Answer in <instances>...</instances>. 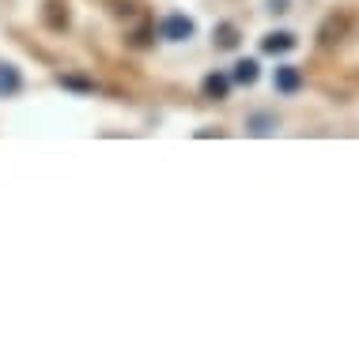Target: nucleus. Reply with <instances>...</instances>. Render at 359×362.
Listing matches in <instances>:
<instances>
[{
    "label": "nucleus",
    "mask_w": 359,
    "mask_h": 362,
    "mask_svg": "<svg viewBox=\"0 0 359 362\" xmlns=\"http://www.w3.org/2000/svg\"><path fill=\"white\" fill-rule=\"evenodd\" d=\"M355 30V16L352 11H333V16H325V23L318 27V42L321 45H341L352 38Z\"/></svg>",
    "instance_id": "1"
},
{
    "label": "nucleus",
    "mask_w": 359,
    "mask_h": 362,
    "mask_svg": "<svg viewBox=\"0 0 359 362\" xmlns=\"http://www.w3.org/2000/svg\"><path fill=\"white\" fill-rule=\"evenodd\" d=\"M193 34H197V23L182 16V11H171V16L159 19V38H166V42H189Z\"/></svg>",
    "instance_id": "2"
},
{
    "label": "nucleus",
    "mask_w": 359,
    "mask_h": 362,
    "mask_svg": "<svg viewBox=\"0 0 359 362\" xmlns=\"http://www.w3.org/2000/svg\"><path fill=\"white\" fill-rule=\"evenodd\" d=\"M42 23H46V30L53 34H64L72 27V8H69V0H46L42 4Z\"/></svg>",
    "instance_id": "3"
},
{
    "label": "nucleus",
    "mask_w": 359,
    "mask_h": 362,
    "mask_svg": "<svg viewBox=\"0 0 359 362\" xmlns=\"http://www.w3.org/2000/svg\"><path fill=\"white\" fill-rule=\"evenodd\" d=\"M273 90H276V95H284V98L299 95V90H302V68L299 64H276Z\"/></svg>",
    "instance_id": "4"
},
{
    "label": "nucleus",
    "mask_w": 359,
    "mask_h": 362,
    "mask_svg": "<svg viewBox=\"0 0 359 362\" xmlns=\"http://www.w3.org/2000/svg\"><path fill=\"white\" fill-rule=\"evenodd\" d=\"M212 45L223 53H234L242 45V27L239 23H231V19H220L216 27H212Z\"/></svg>",
    "instance_id": "5"
},
{
    "label": "nucleus",
    "mask_w": 359,
    "mask_h": 362,
    "mask_svg": "<svg viewBox=\"0 0 359 362\" xmlns=\"http://www.w3.org/2000/svg\"><path fill=\"white\" fill-rule=\"evenodd\" d=\"M200 95L208 102H227L231 98V76L227 72H208L200 79Z\"/></svg>",
    "instance_id": "6"
},
{
    "label": "nucleus",
    "mask_w": 359,
    "mask_h": 362,
    "mask_svg": "<svg viewBox=\"0 0 359 362\" xmlns=\"http://www.w3.org/2000/svg\"><path fill=\"white\" fill-rule=\"evenodd\" d=\"M299 45V38L291 30H273V34H265L261 38V53H268V57H284V53H291Z\"/></svg>",
    "instance_id": "7"
},
{
    "label": "nucleus",
    "mask_w": 359,
    "mask_h": 362,
    "mask_svg": "<svg viewBox=\"0 0 359 362\" xmlns=\"http://www.w3.org/2000/svg\"><path fill=\"white\" fill-rule=\"evenodd\" d=\"M257 76H261V64H257L253 57H239L231 68V83H239V87H253Z\"/></svg>",
    "instance_id": "8"
},
{
    "label": "nucleus",
    "mask_w": 359,
    "mask_h": 362,
    "mask_svg": "<svg viewBox=\"0 0 359 362\" xmlns=\"http://www.w3.org/2000/svg\"><path fill=\"white\" fill-rule=\"evenodd\" d=\"M23 90V72L16 64L0 61V98H16Z\"/></svg>",
    "instance_id": "9"
},
{
    "label": "nucleus",
    "mask_w": 359,
    "mask_h": 362,
    "mask_svg": "<svg viewBox=\"0 0 359 362\" xmlns=\"http://www.w3.org/2000/svg\"><path fill=\"white\" fill-rule=\"evenodd\" d=\"M280 129V121H276V113H268V110H257L246 117V132L250 136H273Z\"/></svg>",
    "instance_id": "10"
},
{
    "label": "nucleus",
    "mask_w": 359,
    "mask_h": 362,
    "mask_svg": "<svg viewBox=\"0 0 359 362\" xmlns=\"http://www.w3.org/2000/svg\"><path fill=\"white\" fill-rule=\"evenodd\" d=\"M57 87H64V90H72V95H95V79H87V76H80V72H57Z\"/></svg>",
    "instance_id": "11"
},
{
    "label": "nucleus",
    "mask_w": 359,
    "mask_h": 362,
    "mask_svg": "<svg viewBox=\"0 0 359 362\" xmlns=\"http://www.w3.org/2000/svg\"><path fill=\"white\" fill-rule=\"evenodd\" d=\"M152 34H155V23H144V27H137L129 34V45L132 49H144V45H152Z\"/></svg>",
    "instance_id": "12"
},
{
    "label": "nucleus",
    "mask_w": 359,
    "mask_h": 362,
    "mask_svg": "<svg viewBox=\"0 0 359 362\" xmlns=\"http://www.w3.org/2000/svg\"><path fill=\"white\" fill-rule=\"evenodd\" d=\"M268 11H276V16H284V11H287V0H268Z\"/></svg>",
    "instance_id": "13"
}]
</instances>
